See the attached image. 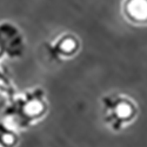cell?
Listing matches in <instances>:
<instances>
[{
  "instance_id": "cell-1",
  "label": "cell",
  "mask_w": 147,
  "mask_h": 147,
  "mask_svg": "<svg viewBox=\"0 0 147 147\" xmlns=\"http://www.w3.org/2000/svg\"><path fill=\"white\" fill-rule=\"evenodd\" d=\"M46 111L45 91L34 88L11 101L9 106L5 109V117L9 118L11 121L19 127H27L41 118Z\"/></svg>"
},
{
  "instance_id": "cell-2",
  "label": "cell",
  "mask_w": 147,
  "mask_h": 147,
  "mask_svg": "<svg viewBox=\"0 0 147 147\" xmlns=\"http://www.w3.org/2000/svg\"><path fill=\"white\" fill-rule=\"evenodd\" d=\"M101 102L104 106V120L114 132L121 131L138 113L136 104L124 95H106L101 99Z\"/></svg>"
},
{
  "instance_id": "cell-3",
  "label": "cell",
  "mask_w": 147,
  "mask_h": 147,
  "mask_svg": "<svg viewBox=\"0 0 147 147\" xmlns=\"http://www.w3.org/2000/svg\"><path fill=\"white\" fill-rule=\"evenodd\" d=\"M80 40L73 33H63L52 42L46 45L47 53L53 60H63L74 57L80 50Z\"/></svg>"
},
{
  "instance_id": "cell-4",
  "label": "cell",
  "mask_w": 147,
  "mask_h": 147,
  "mask_svg": "<svg viewBox=\"0 0 147 147\" xmlns=\"http://www.w3.org/2000/svg\"><path fill=\"white\" fill-rule=\"evenodd\" d=\"M0 48L9 57H20L25 50L22 35L19 30L11 24L0 26Z\"/></svg>"
},
{
  "instance_id": "cell-5",
  "label": "cell",
  "mask_w": 147,
  "mask_h": 147,
  "mask_svg": "<svg viewBox=\"0 0 147 147\" xmlns=\"http://www.w3.org/2000/svg\"><path fill=\"white\" fill-rule=\"evenodd\" d=\"M121 11L125 19L134 25H147V0H122Z\"/></svg>"
},
{
  "instance_id": "cell-6",
  "label": "cell",
  "mask_w": 147,
  "mask_h": 147,
  "mask_svg": "<svg viewBox=\"0 0 147 147\" xmlns=\"http://www.w3.org/2000/svg\"><path fill=\"white\" fill-rule=\"evenodd\" d=\"M17 142V134L11 128L0 124V145L4 147H11Z\"/></svg>"
},
{
  "instance_id": "cell-7",
  "label": "cell",
  "mask_w": 147,
  "mask_h": 147,
  "mask_svg": "<svg viewBox=\"0 0 147 147\" xmlns=\"http://www.w3.org/2000/svg\"><path fill=\"white\" fill-rule=\"evenodd\" d=\"M0 88L4 90V91H7L8 93H13V90H12L7 78L5 76H3L1 72H0Z\"/></svg>"
},
{
  "instance_id": "cell-8",
  "label": "cell",
  "mask_w": 147,
  "mask_h": 147,
  "mask_svg": "<svg viewBox=\"0 0 147 147\" xmlns=\"http://www.w3.org/2000/svg\"><path fill=\"white\" fill-rule=\"evenodd\" d=\"M1 53H3V51H1V48H0V55H1Z\"/></svg>"
}]
</instances>
